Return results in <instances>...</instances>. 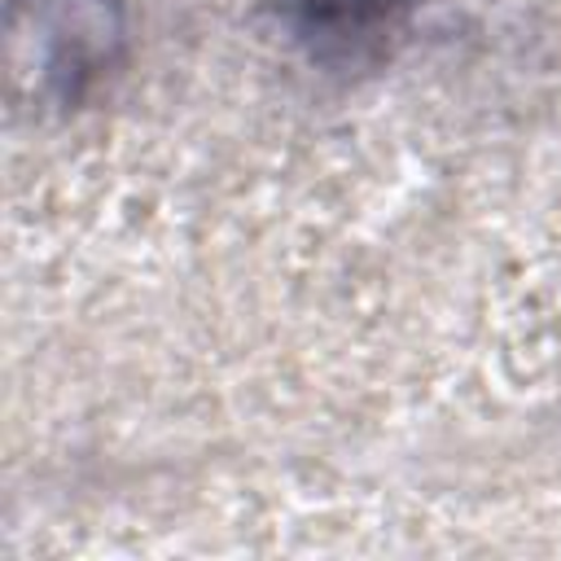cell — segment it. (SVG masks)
Here are the masks:
<instances>
[{"label": "cell", "instance_id": "6da1fadb", "mask_svg": "<svg viewBox=\"0 0 561 561\" xmlns=\"http://www.w3.org/2000/svg\"><path fill=\"white\" fill-rule=\"evenodd\" d=\"M118 39L123 22L114 0H35V75L61 96L96 79Z\"/></svg>", "mask_w": 561, "mask_h": 561}, {"label": "cell", "instance_id": "7a4b0ae2", "mask_svg": "<svg viewBox=\"0 0 561 561\" xmlns=\"http://www.w3.org/2000/svg\"><path fill=\"white\" fill-rule=\"evenodd\" d=\"M280 22L320 48H359L394 31L421 0H272Z\"/></svg>", "mask_w": 561, "mask_h": 561}]
</instances>
